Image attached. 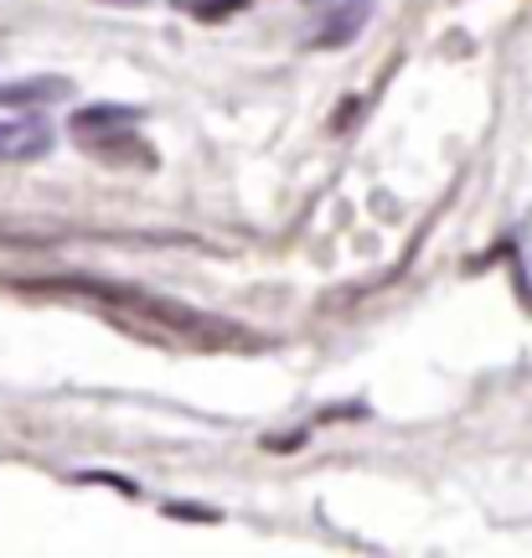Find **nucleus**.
Here are the masks:
<instances>
[{
	"label": "nucleus",
	"instance_id": "obj_1",
	"mask_svg": "<svg viewBox=\"0 0 532 558\" xmlns=\"http://www.w3.org/2000/svg\"><path fill=\"white\" fill-rule=\"evenodd\" d=\"M52 150V124L26 114V120H0V160H37Z\"/></svg>",
	"mask_w": 532,
	"mask_h": 558
},
{
	"label": "nucleus",
	"instance_id": "obj_2",
	"mask_svg": "<svg viewBox=\"0 0 532 558\" xmlns=\"http://www.w3.org/2000/svg\"><path fill=\"white\" fill-rule=\"evenodd\" d=\"M135 120H140V109H130V104H94V109L73 114V135L88 145V140L114 135V130H135Z\"/></svg>",
	"mask_w": 532,
	"mask_h": 558
},
{
	"label": "nucleus",
	"instance_id": "obj_3",
	"mask_svg": "<svg viewBox=\"0 0 532 558\" xmlns=\"http://www.w3.org/2000/svg\"><path fill=\"white\" fill-rule=\"evenodd\" d=\"M73 83L68 78H21V83H0V104L11 109H37V104H52V99H68Z\"/></svg>",
	"mask_w": 532,
	"mask_h": 558
},
{
	"label": "nucleus",
	"instance_id": "obj_4",
	"mask_svg": "<svg viewBox=\"0 0 532 558\" xmlns=\"http://www.w3.org/2000/svg\"><path fill=\"white\" fill-rule=\"evenodd\" d=\"M88 156H99L109 160V166H150V145L145 140H135L130 130H114V135H99V140H88Z\"/></svg>",
	"mask_w": 532,
	"mask_h": 558
},
{
	"label": "nucleus",
	"instance_id": "obj_5",
	"mask_svg": "<svg viewBox=\"0 0 532 558\" xmlns=\"http://www.w3.org/2000/svg\"><path fill=\"white\" fill-rule=\"evenodd\" d=\"M362 21H367V0H352L347 11L326 16V32H316V47H341V41H352L356 32H362Z\"/></svg>",
	"mask_w": 532,
	"mask_h": 558
}]
</instances>
